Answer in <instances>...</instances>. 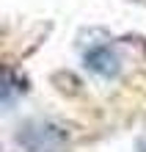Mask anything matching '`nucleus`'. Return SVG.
I'll use <instances>...</instances> for the list:
<instances>
[{"label": "nucleus", "mask_w": 146, "mask_h": 152, "mask_svg": "<svg viewBox=\"0 0 146 152\" xmlns=\"http://www.w3.org/2000/svg\"><path fill=\"white\" fill-rule=\"evenodd\" d=\"M86 66L91 69V72H97V75H102V77H116L118 75V69H121V64H118V56L108 47V44H94V47H88L86 50Z\"/></svg>", "instance_id": "nucleus-2"}, {"label": "nucleus", "mask_w": 146, "mask_h": 152, "mask_svg": "<svg viewBox=\"0 0 146 152\" xmlns=\"http://www.w3.org/2000/svg\"><path fill=\"white\" fill-rule=\"evenodd\" d=\"M17 141L28 152H63V147L69 144V136L66 130H61L50 122H31L20 127Z\"/></svg>", "instance_id": "nucleus-1"}]
</instances>
